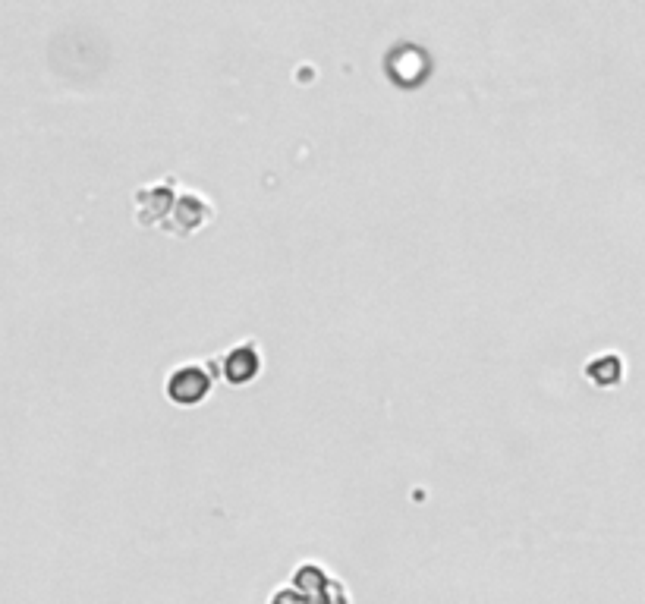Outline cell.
<instances>
[{
  "label": "cell",
  "instance_id": "obj_1",
  "mask_svg": "<svg viewBox=\"0 0 645 604\" xmlns=\"http://www.w3.org/2000/svg\"><path fill=\"white\" fill-rule=\"evenodd\" d=\"M180 183L177 177H161L158 183H145L136 189L133 205H136V224L142 227H164V221L170 218L177 199H180Z\"/></svg>",
  "mask_w": 645,
  "mask_h": 604
},
{
  "label": "cell",
  "instance_id": "obj_2",
  "mask_svg": "<svg viewBox=\"0 0 645 604\" xmlns=\"http://www.w3.org/2000/svg\"><path fill=\"white\" fill-rule=\"evenodd\" d=\"M211 372H214L211 365H196V362L180 365V369H174L164 381L167 400L177 406H199L211 394V384H214Z\"/></svg>",
  "mask_w": 645,
  "mask_h": 604
},
{
  "label": "cell",
  "instance_id": "obj_3",
  "mask_svg": "<svg viewBox=\"0 0 645 604\" xmlns=\"http://www.w3.org/2000/svg\"><path fill=\"white\" fill-rule=\"evenodd\" d=\"M214 218V205L208 196H202V192H192V189H183L180 192V199L174 205V211H170V218L164 221V233L170 236H189V233H196L202 227H208Z\"/></svg>",
  "mask_w": 645,
  "mask_h": 604
},
{
  "label": "cell",
  "instance_id": "obj_4",
  "mask_svg": "<svg viewBox=\"0 0 645 604\" xmlns=\"http://www.w3.org/2000/svg\"><path fill=\"white\" fill-rule=\"evenodd\" d=\"M293 589L303 595V604H350L340 582L318 564H303L293 570Z\"/></svg>",
  "mask_w": 645,
  "mask_h": 604
},
{
  "label": "cell",
  "instance_id": "obj_5",
  "mask_svg": "<svg viewBox=\"0 0 645 604\" xmlns=\"http://www.w3.org/2000/svg\"><path fill=\"white\" fill-rule=\"evenodd\" d=\"M211 369H218V375L233 387H243V384L255 381L258 372H262V353H258V343L255 340L236 343V347L227 350L218 362H211Z\"/></svg>",
  "mask_w": 645,
  "mask_h": 604
},
{
  "label": "cell",
  "instance_id": "obj_6",
  "mask_svg": "<svg viewBox=\"0 0 645 604\" xmlns=\"http://www.w3.org/2000/svg\"><path fill=\"white\" fill-rule=\"evenodd\" d=\"M586 378L595 387H617L623 381V356L614 350L598 353L595 359L586 362Z\"/></svg>",
  "mask_w": 645,
  "mask_h": 604
},
{
  "label": "cell",
  "instance_id": "obj_7",
  "mask_svg": "<svg viewBox=\"0 0 645 604\" xmlns=\"http://www.w3.org/2000/svg\"><path fill=\"white\" fill-rule=\"evenodd\" d=\"M271 604H303V595H299V592L290 586V589L274 592V595H271Z\"/></svg>",
  "mask_w": 645,
  "mask_h": 604
}]
</instances>
